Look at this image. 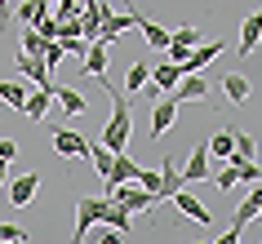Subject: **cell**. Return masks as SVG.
Here are the masks:
<instances>
[{
  "label": "cell",
  "mask_w": 262,
  "mask_h": 244,
  "mask_svg": "<svg viewBox=\"0 0 262 244\" xmlns=\"http://www.w3.org/2000/svg\"><path fill=\"white\" fill-rule=\"evenodd\" d=\"M102 80H107V76H102ZM102 80H98V84H102ZM102 89H107V84H102ZM107 94H111V89H107ZM98 142H102L107 151H116V156L129 151V142H134V120H129V107H124L120 94H111V120H107V129H102Z\"/></svg>",
  "instance_id": "obj_1"
},
{
  "label": "cell",
  "mask_w": 262,
  "mask_h": 244,
  "mask_svg": "<svg viewBox=\"0 0 262 244\" xmlns=\"http://www.w3.org/2000/svg\"><path fill=\"white\" fill-rule=\"evenodd\" d=\"M107 195H80V200H76V235H71V240L76 244H84V235H89V227H94V222H102V213H107Z\"/></svg>",
  "instance_id": "obj_2"
},
{
  "label": "cell",
  "mask_w": 262,
  "mask_h": 244,
  "mask_svg": "<svg viewBox=\"0 0 262 244\" xmlns=\"http://www.w3.org/2000/svg\"><path fill=\"white\" fill-rule=\"evenodd\" d=\"M111 191V200L116 204H124V209H129V213H147V209H156V195L147 187H138V182H120V187H107Z\"/></svg>",
  "instance_id": "obj_3"
},
{
  "label": "cell",
  "mask_w": 262,
  "mask_h": 244,
  "mask_svg": "<svg viewBox=\"0 0 262 244\" xmlns=\"http://www.w3.org/2000/svg\"><path fill=\"white\" fill-rule=\"evenodd\" d=\"M14 71H23V80H31L36 89H58V84H54V76H49V62H45L40 54H18Z\"/></svg>",
  "instance_id": "obj_4"
},
{
  "label": "cell",
  "mask_w": 262,
  "mask_h": 244,
  "mask_svg": "<svg viewBox=\"0 0 262 244\" xmlns=\"http://www.w3.org/2000/svg\"><path fill=\"white\" fill-rule=\"evenodd\" d=\"M200 40H205V36H200V31H195L191 23H187V27H178L173 36H169V49H165V58L182 67V62H187V54H191V49H195Z\"/></svg>",
  "instance_id": "obj_5"
},
{
  "label": "cell",
  "mask_w": 262,
  "mask_h": 244,
  "mask_svg": "<svg viewBox=\"0 0 262 244\" xmlns=\"http://www.w3.org/2000/svg\"><path fill=\"white\" fill-rule=\"evenodd\" d=\"M165 98H169V102H178V107H182V102H209V80H205V76H182L178 89L165 94Z\"/></svg>",
  "instance_id": "obj_6"
},
{
  "label": "cell",
  "mask_w": 262,
  "mask_h": 244,
  "mask_svg": "<svg viewBox=\"0 0 262 244\" xmlns=\"http://www.w3.org/2000/svg\"><path fill=\"white\" fill-rule=\"evenodd\" d=\"M227 49V40H209V45H195L191 54H187V62H182V76H200V71L213 62V58Z\"/></svg>",
  "instance_id": "obj_7"
},
{
  "label": "cell",
  "mask_w": 262,
  "mask_h": 244,
  "mask_svg": "<svg viewBox=\"0 0 262 244\" xmlns=\"http://www.w3.org/2000/svg\"><path fill=\"white\" fill-rule=\"evenodd\" d=\"M36 191H40V173H18V178H9V204H14V209H27V204L36 200Z\"/></svg>",
  "instance_id": "obj_8"
},
{
  "label": "cell",
  "mask_w": 262,
  "mask_h": 244,
  "mask_svg": "<svg viewBox=\"0 0 262 244\" xmlns=\"http://www.w3.org/2000/svg\"><path fill=\"white\" fill-rule=\"evenodd\" d=\"M187 187V178H182V169L173 160H160V191H156V200H173L178 191Z\"/></svg>",
  "instance_id": "obj_9"
},
{
  "label": "cell",
  "mask_w": 262,
  "mask_h": 244,
  "mask_svg": "<svg viewBox=\"0 0 262 244\" xmlns=\"http://www.w3.org/2000/svg\"><path fill=\"white\" fill-rule=\"evenodd\" d=\"M134 27L142 31V40L151 45V49H160V54L169 49V36H173V31H165L160 23H151V18H147V14H138V9H134Z\"/></svg>",
  "instance_id": "obj_10"
},
{
  "label": "cell",
  "mask_w": 262,
  "mask_h": 244,
  "mask_svg": "<svg viewBox=\"0 0 262 244\" xmlns=\"http://www.w3.org/2000/svg\"><path fill=\"white\" fill-rule=\"evenodd\" d=\"M173 204H178V213L187 217V222H200V227H209V222H213V213H209V209H205L200 200H195V195H191L187 187H182L178 195H173Z\"/></svg>",
  "instance_id": "obj_11"
},
{
  "label": "cell",
  "mask_w": 262,
  "mask_h": 244,
  "mask_svg": "<svg viewBox=\"0 0 262 244\" xmlns=\"http://www.w3.org/2000/svg\"><path fill=\"white\" fill-rule=\"evenodd\" d=\"M173 120H178V102H169V98L151 102V138H165L173 129Z\"/></svg>",
  "instance_id": "obj_12"
},
{
  "label": "cell",
  "mask_w": 262,
  "mask_h": 244,
  "mask_svg": "<svg viewBox=\"0 0 262 244\" xmlns=\"http://www.w3.org/2000/svg\"><path fill=\"white\" fill-rule=\"evenodd\" d=\"M49 142H54L58 156H84V160H89V142H84L80 134H71V129H54Z\"/></svg>",
  "instance_id": "obj_13"
},
{
  "label": "cell",
  "mask_w": 262,
  "mask_h": 244,
  "mask_svg": "<svg viewBox=\"0 0 262 244\" xmlns=\"http://www.w3.org/2000/svg\"><path fill=\"white\" fill-rule=\"evenodd\" d=\"M258 45H262V9L245 18V27H240V45H235V49H240V58H249Z\"/></svg>",
  "instance_id": "obj_14"
},
{
  "label": "cell",
  "mask_w": 262,
  "mask_h": 244,
  "mask_svg": "<svg viewBox=\"0 0 262 244\" xmlns=\"http://www.w3.org/2000/svg\"><path fill=\"white\" fill-rule=\"evenodd\" d=\"M138 173H142V164H138V160H129V151H120V156H116V164H111V173H107V187L138 182Z\"/></svg>",
  "instance_id": "obj_15"
},
{
  "label": "cell",
  "mask_w": 262,
  "mask_h": 244,
  "mask_svg": "<svg viewBox=\"0 0 262 244\" xmlns=\"http://www.w3.org/2000/svg\"><path fill=\"white\" fill-rule=\"evenodd\" d=\"M182 178H187V182H205L209 178V142H195L191 147V160H187Z\"/></svg>",
  "instance_id": "obj_16"
},
{
  "label": "cell",
  "mask_w": 262,
  "mask_h": 244,
  "mask_svg": "<svg viewBox=\"0 0 262 244\" xmlns=\"http://www.w3.org/2000/svg\"><path fill=\"white\" fill-rule=\"evenodd\" d=\"M222 94H227V102H231V107H240V102H249L253 84H249L240 71H227V76H222Z\"/></svg>",
  "instance_id": "obj_17"
},
{
  "label": "cell",
  "mask_w": 262,
  "mask_h": 244,
  "mask_svg": "<svg viewBox=\"0 0 262 244\" xmlns=\"http://www.w3.org/2000/svg\"><path fill=\"white\" fill-rule=\"evenodd\" d=\"M54 102H58L54 89H31V94H27V107H23V116H27V120H45Z\"/></svg>",
  "instance_id": "obj_18"
},
{
  "label": "cell",
  "mask_w": 262,
  "mask_h": 244,
  "mask_svg": "<svg viewBox=\"0 0 262 244\" xmlns=\"http://www.w3.org/2000/svg\"><path fill=\"white\" fill-rule=\"evenodd\" d=\"M178 80H182V67H178V62H169V58H165L160 67H151V84L160 89V94H173Z\"/></svg>",
  "instance_id": "obj_19"
},
{
  "label": "cell",
  "mask_w": 262,
  "mask_h": 244,
  "mask_svg": "<svg viewBox=\"0 0 262 244\" xmlns=\"http://www.w3.org/2000/svg\"><path fill=\"white\" fill-rule=\"evenodd\" d=\"M84 76H94V80L107 76V40H94V45H89V54H84Z\"/></svg>",
  "instance_id": "obj_20"
},
{
  "label": "cell",
  "mask_w": 262,
  "mask_h": 244,
  "mask_svg": "<svg viewBox=\"0 0 262 244\" xmlns=\"http://www.w3.org/2000/svg\"><path fill=\"white\" fill-rule=\"evenodd\" d=\"M54 98H58V107L67 111V116H84V111H89V102H84V94H80V89H67V84H58V89H54Z\"/></svg>",
  "instance_id": "obj_21"
},
{
  "label": "cell",
  "mask_w": 262,
  "mask_h": 244,
  "mask_svg": "<svg viewBox=\"0 0 262 244\" xmlns=\"http://www.w3.org/2000/svg\"><path fill=\"white\" fill-rule=\"evenodd\" d=\"M0 102L23 116V107H27V84L23 80H0Z\"/></svg>",
  "instance_id": "obj_22"
},
{
  "label": "cell",
  "mask_w": 262,
  "mask_h": 244,
  "mask_svg": "<svg viewBox=\"0 0 262 244\" xmlns=\"http://www.w3.org/2000/svg\"><path fill=\"white\" fill-rule=\"evenodd\" d=\"M231 151H235V129H218L209 138V160H227Z\"/></svg>",
  "instance_id": "obj_23"
},
{
  "label": "cell",
  "mask_w": 262,
  "mask_h": 244,
  "mask_svg": "<svg viewBox=\"0 0 262 244\" xmlns=\"http://www.w3.org/2000/svg\"><path fill=\"white\" fill-rule=\"evenodd\" d=\"M258 209H262V191L253 187V191H249V200L240 204V209H235V217H231V227H240V231H245L249 222H253V217H258Z\"/></svg>",
  "instance_id": "obj_24"
},
{
  "label": "cell",
  "mask_w": 262,
  "mask_h": 244,
  "mask_svg": "<svg viewBox=\"0 0 262 244\" xmlns=\"http://www.w3.org/2000/svg\"><path fill=\"white\" fill-rule=\"evenodd\" d=\"M45 14H54L45 0H23V5H18V23H23V27H36Z\"/></svg>",
  "instance_id": "obj_25"
},
{
  "label": "cell",
  "mask_w": 262,
  "mask_h": 244,
  "mask_svg": "<svg viewBox=\"0 0 262 244\" xmlns=\"http://www.w3.org/2000/svg\"><path fill=\"white\" fill-rule=\"evenodd\" d=\"M147 84H151V67H147V62H129L124 89H129V94H138V89H147Z\"/></svg>",
  "instance_id": "obj_26"
},
{
  "label": "cell",
  "mask_w": 262,
  "mask_h": 244,
  "mask_svg": "<svg viewBox=\"0 0 262 244\" xmlns=\"http://www.w3.org/2000/svg\"><path fill=\"white\" fill-rule=\"evenodd\" d=\"M89 160H94L98 178H107V173H111V164H116V151H107L102 142H89Z\"/></svg>",
  "instance_id": "obj_27"
},
{
  "label": "cell",
  "mask_w": 262,
  "mask_h": 244,
  "mask_svg": "<svg viewBox=\"0 0 262 244\" xmlns=\"http://www.w3.org/2000/svg\"><path fill=\"white\" fill-rule=\"evenodd\" d=\"M45 49H49V40H45L36 27H23V54H40L45 58Z\"/></svg>",
  "instance_id": "obj_28"
},
{
  "label": "cell",
  "mask_w": 262,
  "mask_h": 244,
  "mask_svg": "<svg viewBox=\"0 0 262 244\" xmlns=\"http://www.w3.org/2000/svg\"><path fill=\"white\" fill-rule=\"evenodd\" d=\"M227 164H235L240 182H262V169H258V160H240V156H231Z\"/></svg>",
  "instance_id": "obj_29"
},
{
  "label": "cell",
  "mask_w": 262,
  "mask_h": 244,
  "mask_svg": "<svg viewBox=\"0 0 262 244\" xmlns=\"http://www.w3.org/2000/svg\"><path fill=\"white\" fill-rule=\"evenodd\" d=\"M231 156H240V160H253V156H258V142H253V134H235V151ZM231 156H227V160H231Z\"/></svg>",
  "instance_id": "obj_30"
},
{
  "label": "cell",
  "mask_w": 262,
  "mask_h": 244,
  "mask_svg": "<svg viewBox=\"0 0 262 244\" xmlns=\"http://www.w3.org/2000/svg\"><path fill=\"white\" fill-rule=\"evenodd\" d=\"M0 244H27V231L14 222H0Z\"/></svg>",
  "instance_id": "obj_31"
},
{
  "label": "cell",
  "mask_w": 262,
  "mask_h": 244,
  "mask_svg": "<svg viewBox=\"0 0 262 244\" xmlns=\"http://www.w3.org/2000/svg\"><path fill=\"white\" fill-rule=\"evenodd\" d=\"M36 31H40L45 40H58V36H62V23H58V18H54V14H45V18H40V23H36Z\"/></svg>",
  "instance_id": "obj_32"
},
{
  "label": "cell",
  "mask_w": 262,
  "mask_h": 244,
  "mask_svg": "<svg viewBox=\"0 0 262 244\" xmlns=\"http://www.w3.org/2000/svg\"><path fill=\"white\" fill-rule=\"evenodd\" d=\"M235 182H240V173H235V164H227V169H222V173L213 178V187H222V191H231Z\"/></svg>",
  "instance_id": "obj_33"
},
{
  "label": "cell",
  "mask_w": 262,
  "mask_h": 244,
  "mask_svg": "<svg viewBox=\"0 0 262 244\" xmlns=\"http://www.w3.org/2000/svg\"><path fill=\"white\" fill-rule=\"evenodd\" d=\"M138 187H147L156 195V191H160V169H142V173H138Z\"/></svg>",
  "instance_id": "obj_34"
},
{
  "label": "cell",
  "mask_w": 262,
  "mask_h": 244,
  "mask_svg": "<svg viewBox=\"0 0 262 244\" xmlns=\"http://www.w3.org/2000/svg\"><path fill=\"white\" fill-rule=\"evenodd\" d=\"M14 156H18V142H14V138H0V160L9 164Z\"/></svg>",
  "instance_id": "obj_35"
},
{
  "label": "cell",
  "mask_w": 262,
  "mask_h": 244,
  "mask_svg": "<svg viewBox=\"0 0 262 244\" xmlns=\"http://www.w3.org/2000/svg\"><path fill=\"white\" fill-rule=\"evenodd\" d=\"M213 244H240V227H227V231H222V235H218Z\"/></svg>",
  "instance_id": "obj_36"
},
{
  "label": "cell",
  "mask_w": 262,
  "mask_h": 244,
  "mask_svg": "<svg viewBox=\"0 0 262 244\" xmlns=\"http://www.w3.org/2000/svg\"><path fill=\"white\" fill-rule=\"evenodd\" d=\"M98 244H120V231H116V227H107L102 235H98Z\"/></svg>",
  "instance_id": "obj_37"
},
{
  "label": "cell",
  "mask_w": 262,
  "mask_h": 244,
  "mask_svg": "<svg viewBox=\"0 0 262 244\" xmlns=\"http://www.w3.org/2000/svg\"><path fill=\"white\" fill-rule=\"evenodd\" d=\"M5 23H9V0H0V31H5Z\"/></svg>",
  "instance_id": "obj_38"
},
{
  "label": "cell",
  "mask_w": 262,
  "mask_h": 244,
  "mask_svg": "<svg viewBox=\"0 0 262 244\" xmlns=\"http://www.w3.org/2000/svg\"><path fill=\"white\" fill-rule=\"evenodd\" d=\"M5 182H9V164L0 160V187H5Z\"/></svg>",
  "instance_id": "obj_39"
},
{
  "label": "cell",
  "mask_w": 262,
  "mask_h": 244,
  "mask_svg": "<svg viewBox=\"0 0 262 244\" xmlns=\"http://www.w3.org/2000/svg\"><path fill=\"white\" fill-rule=\"evenodd\" d=\"M45 5H49V9H54V5H58V0H45Z\"/></svg>",
  "instance_id": "obj_40"
},
{
  "label": "cell",
  "mask_w": 262,
  "mask_h": 244,
  "mask_svg": "<svg viewBox=\"0 0 262 244\" xmlns=\"http://www.w3.org/2000/svg\"><path fill=\"white\" fill-rule=\"evenodd\" d=\"M253 187H258V191H262V182H253Z\"/></svg>",
  "instance_id": "obj_41"
}]
</instances>
